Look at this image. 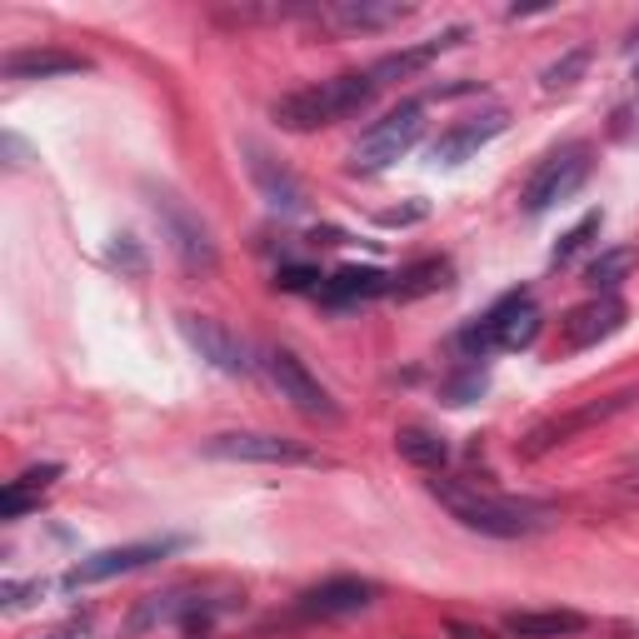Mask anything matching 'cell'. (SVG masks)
Returning a JSON list of instances; mask_svg holds the SVG:
<instances>
[{
    "label": "cell",
    "mask_w": 639,
    "mask_h": 639,
    "mask_svg": "<svg viewBox=\"0 0 639 639\" xmlns=\"http://www.w3.org/2000/svg\"><path fill=\"white\" fill-rule=\"evenodd\" d=\"M151 206H155V216H161L165 235H170L175 255H180L190 271H216V240H210V230L200 225V216H190L170 190H155Z\"/></svg>",
    "instance_id": "9c48e42d"
},
{
    "label": "cell",
    "mask_w": 639,
    "mask_h": 639,
    "mask_svg": "<svg viewBox=\"0 0 639 639\" xmlns=\"http://www.w3.org/2000/svg\"><path fill=\"white\" fill-rule=\"evenodd\" d=\"M375 80H370V70L365 76H335V80H320V86H300V90H290V96H280L275 100V125L280 131H295V135H305V131H320V125H335V120H345V115H355V110H365L370 100H375Z\"/></svg>",
    "instance_id": "7a4b0ae2"
},
{
    "label": "cell",
    "mask_w": 639,
    "mask_h": 639,
    "mask_svg": "<svg viewBox=\"0 0 639 639\" xmlns=\"http://www.w3.org/2000/svg\"><path fill=\"white\" fill-rule=\"evenodd\" d=\"M509 131V115L505 110H485V115H465L455 120L450 131H440V141L430 145V161L434 165H465L475 151H485L489 141Z\"/></svg>",
    "instance_id": "7c38bea8"
},
{
    "label": "cell",
    "mask_w": 639,
    "mask_h": 639,
    "mask_svg": "<svg viewBox=\"0 0 639 639\" xmlns=\"http://www.w3.org/2000/svg\"><path fill=\"white\" fill-rule=\"evenodd\" d=\"M434 499L455 515L465 530L489 535V540H525L550 525V509L530 499H505L495 489H480L475 480H434Z\"/></svg>",
    "instance_id": "6da1fadb"
},
{
    "label": "cell",
    "mask_w": 639,
    "mask_h": 639,
    "mask_svg": "<svg viewBox=\"0 0 639 639\" xmlns=\"http://www.w3.org/2000/svg\"><path fill=\"white\" fill-rule=\"evenodd\" d=\"M275 285H280V290H315V295H320V285H326V280H320V271H310V265H280V275H275Z\"/></svg>",
    "instance_id": "83f0119b"
},
{
    "label": "cell",
    "mask_w": 639,
    "mask_h": 639,
    "mask_svg": "<svg viewBox=\"0 0 639 639\" xmlns=\"http://www.w3.org/2000/svg\"><path fill=\"white\" fill-rule=\"evenodd\" d=\"M629 405V395H609L605 405H585V410H574V415H564V420H550V425H540V430L530 434V444H525V455H544V450H554V444H564L574 430H585V425H595V420H605V415H615V410H625Z\"/></svg>",
    "instance_id": "e0dca14e"
},
{
    "label": "cell",
    "mask_w": 639,
    "mask_h": 639,
    "mask_svg": "<svg viewBox=\"0 0 639 639\" xmlns=\"http://www.w3.org/2000/svg\"><path fill=\"white\" fill-rule=\"evenodd\" d=\"M395 275L375 271V265H345V271H335L326 285H320V300L330 305V310H345V305H360V300H375V295L390 290Z\"/></svg>",
    "instance_id": "2e32d148"
},
{
    "label": "cell",
    "mask_w": 639,
    "mask_h": 639,
    "mask_svg": "<svg viewBox=\"0 0 639 639\" xmlns=\"http://www.w3.org/2000/svg\"><path fill=\"white\" fill-rule=\"evenodd\" d=\"M625 300L619 295H590L585 305H574L570 315L560 320V345L570 350H590V345H599V340H609V335H619L625 330Z\"/></svg>",
    "instance_id": "30bf717a"
},
{
    "label": "cell",
    "mask_w": 639,
    "mask_h": 639,
    "mask_svg": "<svg viewBox=\"0 0 639 639\" xmlns=\"http://www.w3.org/2000/svg\"><path fill=\"white\" fill-rule=\"evenodd\" d=\"M379 590L370 580H355V574H335L326 585H315L300 595V615L310 619H345V615H360V609L375 605Z\"/></svg>",
    "instance_id": "4fadbf2b"
},
{
    "label": "cell",
    "mask_w": 639,
    "mask_h": 639,
    "mask_svg": "<svg viewBox=\"0 0 639 639\" xmlns=\"http://www.w3.org/2000/svg\"><path fill=\"white\" fill-rule=\"evenodd\" d=\"M425 216V206H410V210H385L379 216V225H410V220H420Z\"/></svg>",
    "instance_id": "f546056e"
},
{
    "label": "cell",
    "mask_w": 639,
    "mask_h": 639,
    "mask_svg": "<svg viewBox=\"0 0 639 639\" xmlns=\"http://www.w3.org/2000/svg\"><path fill=\"white\" fill-rule=\"evenodd\" d=\"M261 370H265V379H271L275 390H280V400L295 405L305 420H326V425L340 420V405L330 400L326 385H320V379L305 370V360L295 355V350H265Z\"/></svg>",
    "instance_id": "8992f818"
},
{
    "label": "cell",
    "mask_w": 639,
    "mask_h": 639,
    "mask_svg": "<svg viewBox=\"0 0 639 639\" xmlns=\"http://www.w3.org/2000/svg\"><path fill=\"white\" fill-rule=\"evenodd\" d=\"M489 390V375H485V365H465L460 375H450L440 385V395H444V405H470V400H480V395Z\"/></svg>",
    "instance_id": "d4e9b609"
},
{
    "label": "cell",
    "mask_w": 639,
    "mask_h": 639,
    "mask_svg": "<svg viewBox=\"0 0 639 639\" xmlns=\"http://www.w3.org/2000/svg\"><path fill=\"white\" fill-rule=\"evenodd\" d=\"M410 15V5L400 0H335L326 11V21L345 25V31H379V25H395Z\"/></svg>",
    "instance_id": "ffe728a7"
},
{
    "label": "cell",
    "mask_w": 639,
    "mask_h": 639,
    "mask_svg": "<svg viewBox=\"0 0 639 639\" xmlns=\"http://www.w3.org/2000/svg\"><path fill=\"white\" fill-rule=\"evenodd\" d=\"M180 335L190 340V345L200 350V360H210L220 375H250V370H255L245 340L230 335L216 315H180Z\"/></svg>",
    "instance_id": "8fae6325"
},
{
    "label": "cell",
    "mask_w": 639,
    "mask_h": 639,
    "mask_svg": "<svg viewBox=\"0 0 639 639\" xmlns=\"http://www.w3.org/2000/svg\"><path fill=\"white\" fill-rule=\"evenodd\" d=\"M540 330H544V315H540V305H535V295L530 290H509V295H499L485 315H480L475 326L460 330V350H465L470 360H485V355H495V350L535 345Z\"/></svg>",
    "instance_id": "3957f363"
},
{
    "label": "cell",
    "mask_w": 639,
    "mask_h": 639,
    "mask_svg": "<svg viewBox=\"0 0 639 639\" xmlns=\"http://www.w3.org/2000/svg\"><path fill=\"white\" fill-rule=\"evenodd\" d=\"M465 41V31H444V35H434V41H420V45H405V51H390V55H379L375 66H370V80L375 86H390V80H410V76H420L430 60H440L450 45H460Z\"/></svg>",
    "instance_id": "5bb4252c"
},
{
    "label": "cell",
    "mask_w": 639,
    "mask_h": 639,
    "mask_svg": "<svg viewBox=\"0 0 639 639\" xmlns=\"http://www.w3.org/2000/svg\"><path fill=\"white\" fill-rule=\"evenodd\" d=\"M90 70L86 55H70V51H15L5 55V76L11 80H51V76H80Z\"/></svg>",
    "instance_id": "ac0fdd59"
},
{
    "label": "cell",
    "mask_w": 639,
    "mask_h": 639,
    "mask_svg": "<svg viewBox=\"0 0 639 639\" xmlns=\"http://www.w3.org/2000/svg\"><path fill=\"white\" fill-rule=\"evenodd\" d=\"M590 145H564V151H554L550 161L535 165V175L525 180V196H520V210L525 216H544L550 206H560V200H570L580 185L590 180Z\"/></svg>",
    "instance_id": "5b68a950"
},
{
    "label": "cell",
    "mask_w": 639,
    "mask_h": 639,
    "mask_svg": "<svg viewBox=\"0 0 639 639\" xmlns=\"http://www.w3.org/2000/svg\"><path fill=\"white\" fill-rule=\"evenodd\" d=\"M420 135H425V100H405V106H395L390 115L375 120V125L355 141V151H350V170L355 175L390 170L395 161H405V155L420 145Z\"/></svg>",
    "instance_id": "277c9868"
},
{
    "label": "cell",
    "mask_w": 639,
    "mask_h": 639,
    "mask_svg": "<svg viewBox=\"0 0 639 639\" xmlns=\"http://www.w3.org/2000/svg\"><path fill=\"white\" fill-rule=\"evenodd\" d=\"M206 455L210 460H245V465H330L320 450L310 444L290 440V434H261V430H245V434H216L206 440Z\"/></svg>",
    "instance_id": "ba28073f"
},
{
    "label": "cell",
    "mask_w": 639,
    "mask_h": 639,
    "mask_svg": "<svg viewBox=\"0 0 639 639\" xmlns=\"http://www.w3.org/2000/svg\"><path fill=\"white\" fill-rule=\"evenodd\" d=\"M585 66H590V51H570L564 60H554V66L544 70V90H570Z\"/></svg>",
    "instance_id": "484cf974"
},
{
    "label": "cell",
    "mask_w": 639,
    "mask_h": 639,
    "mask_svg": "<svg viewBox=\"0 0 639 639\" xmlns=\"http://www.w3.org/2000/svg\"><path fill=\"white\" fill-rule=\"evenodd\" d=\"M106 261H110V265H120V271H131V275H145V255H141V245H135L131 235H120L115 245H110Z\"/></svg>",
    "instance_id": "f1b7e54d"
},
{
    "label": "cell",
    "mask_w": 639,
    "mask_h": 639,
    "mask_svg": "<svg viewBox=\"0 0 639 639\" xmlns=\"http://www.w3.org/2000/svg\"><path fill=\"white\" fill-rule=\"evenodd\" d=\"M629 45H639V25H635V31H629Z\"/></svg>",
    "instance_id": "4dcf8cb0"
},
{
    "label": "cell",
    "mask_w": 639,
    "mask_h": 639,
    "mask_svg": "<svg viewBox=\"0 0 639 639\" xmlns=\"http://www.w3.org/2000/svg\"><path fill=\"white\" fill-rule=\"evenodd\" d=\"M450 275H455V265L444 261V255H425V261L405 265V271L395 275L390 295H395V300H425V295L444 290V285H450Z\"/></svg>",
    "instance_id": "44dd1931"
},
{
    "label": "cell",
    "mask_w": 639,
    "mask_h": 639,
    "mask_svg": "<svg viewBox=\"0 0 639 639\" xmlns=\"http://www.w3.org/2000/svg\"><path fill=\"white\" fill-rule=\"evenodd\" d=\"M599 225H605V216H599V210H590V216L580 220V225H570V230H564V235H560V245L550 250V265H554V271H564V265H570L574 255H580V250H585L590 240L599 235Z\"/></svg>",
    "instance_id": "cb8c5ba5"
},
{
    "label": "cell",
    "mask_w": 639,
    "mask_h": 639,
    "mask_svg": "<svg viewBox=\"0 0 639 639\" xmlns=\"http://www.w3.org/2000/svg\"><path fill=\"white\" fill-rule=\"evenodd\" d=\"M245 155H250V180H255V190H261V196L271 200L275 210H285V216L305 210V190H300V180H295V175L285 170V165L275 161L271 151H261V145H245Z\"/></svg>",
    "instance_id": "9a60e30c"
},
{
    "label": "cell",
    "mask_w": 639,
    "mask_h": 639,
    "mask_svg": "<svg viewBox=\"0 0 639 639\" xmlns=\"http://www.w3.org/2000/svg\"><path fill=\"white\" fill-rule=\"evenodd\" d=\"M395 450H400V460L415 470H444V460H450V444L430 430H400L395 434Z\"/></svg>",
    "instance_id": "603a6c76"
},
{
    "label": "cell",
    "mask_w": 639,
    "mask_h": 639,
    "mask_svg": "<svg viewBox=\"0 0 639 639\" xmlns=\"http://www.w3.org/2000/svg\"><path fill=\"white\" fill-rule=\"evenodd\" d=\"M635 265H639V250L635 245H615V250H599L595 261L585 265V285L595 295H615L619 285L635 275Z\"/></svg>",
    "instance_id": "7402d4cb"
},
{
    "label": "cell",
    "mask_w": 639,
    "mask_h": 639,
    "mask_svg": "<svg viewBox=\"0 0 639 639\" xmlns=\"http://www.w3.org/2000/svg\"><path fill=\"white\" fill-rule=\"evenodd\" d=\"M635 80H639V70H635Z\"/></svg>",
    "instance_id": "d6a6232c"
},
{
    "label": "cell",
    "mask_w": 639,
    "mask_h": 639,
    "mask_svg": "<svg viewBox=\"0 0 639 639\" xmlns=\"http://www.w3.org/2000/svg\"><path fill=\"white\" fill-rule=\"evenodd\" d=\"M55 480H60V465H41V470H25V475H15L5 489H11V495H25V499H41V489L55 485Z\"/></svg>",
    "instance_id": "4316f807"
},
{
    "label": "cell",
    "mask_w": 639,
    "mask_h": 639,
    "mask_svg": "<svg viewBox=\"0 0 639 639\" xmlns=\"http://www.w3.org/2000/svg\"><path fill=\"white\" fill-rule=\"evenodd\" d=\"M590 619L580 609H515L505 615V629L520 639H560V635H580Z\"/></svg>",
    "instance_id": "d6986e66"
},
{
    "label": "cell",
    "mask_w": 639,
    "mask_h": 639,
    "mask_svg": "<svg viewBox=\"0 0 639 639\" xmlns=\"http://www.w3.org/2000/svg\"><path fill=\"white\" fill-rule=\"evenodd\" d=\"M180 535H161V540H135V544H115V550H100V554H86V560H76L66 570V580L60 585L66 590H80V585H106V580H115V574H135L145 570V564L165 560V554L180 550Z\"/></svg>",
    "instance_id": "52a82bcc"
},
{
    "label": "cell",
    "mask_w": 639,
    "mask_h": 639,
    "mask_svg": "<svg viewBox=\"0 0 639 639\" xmlns=\"http://www.w3.org/2000/svg\"><path fill=\"white\" fill-rule=\"evenodd\" d=\"M629 485H639V470H635V475H629Z\"/></svg>",
    "instance_id": "1f68e13d"
},
{
    "label": "cell",
    "mask_w": 639,
    "mask_h": 639,
    "mask_svg": "<svg viewBox=\"0 0 639 639\" xmlns=\"http://www.w3.org/2000/svg\"><path fill=\"white\" fill-rule=\"evenodd\" d=\"M60 639H66V635H60Z\"/></svg>",
    "instance_id": "836d02e7"
}]
</instances>
